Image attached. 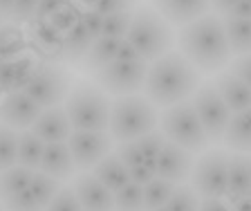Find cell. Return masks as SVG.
I'll use <instances>...</instances> for the list:
<instances>
[{
	"label": "cell",
	"instance_id": "cell-1",
	"mask_svg": "<svg viewBox=\"0 0 251 211\" xmlns=\"http://www.w3.org/2000/svg\"><path fill=\"white\" fill-rule=\"evenodd\" d=\"M182 56L193 65L200 74L222 72L231 61V48L226 41L225 23L215 14L198 18L182 27L177 36Z\"/></svg>",
	"mask_w": 251,
	"mask_h": 211
},
{
	"label": "cell",
	"instance_id": "cell-2",
	"mask_svg": "<svg viewBox=\"0 0 251 211\" xmlns=\"http://www.w3.org/2000/svg\"><path fill=\"white\" fill-rule=\"evenodd\" d=\"M200 88V72L182 56V52H168L162 58L152 61L144 81V97L155 108L186 101Z\"/></svg>",
	"mask_w": 251,
	"mask_h": 211
},
{
	"label": "cell",
	"instance_id": "cell-3",
	"mask_svg": "<svg viewBox=\"0 0 251 211\" xmlns=\"http://www.w3.org/2000/svg\"><path fill=\"white\" fill-rule=\"evenodd\" d=\"M63 108L72 131H108L110 126L112 101L108 92L90 81L74 83L63 101Z\"/></svg>",
	"mask_w": 251,
	"mask_h": 211
},
{
	"label": "cell",
	"instance_id": "cell-4",
	"mask_svg": "<svg viewBox=\"0 0 251 211\" xmlns=\"http://www.w3.org/2000/svg\"><path fill=\"white\" fill-rule=\"evenodd\" d=\"M159 115L157 108L139 95L117 97L110 108V126L108 132L117 144L135 142L148 132L157 131Z\"/></svg>",
	"mask_w": 251,
	"mask_h": 211
},
{
	"label": "cell",
	"instance_id": "cell-5",
	"mask_svg": "<svg viewBox=\"0 0 251 211\" xmlns=\"http://www.w3.org/2000/svg\"><path fill=\"white\" fill-rule=\"evenodd\" d=\"M126 41L139 52L141 61L148 63V61H157L171 52L175 36H173L171 25L151 5H144L135 11Z\"/></svg>",
	"mask_w": 251,
	"mask_h": 211
},
{
	"label": "cell",
	"instance_id": "cell-6",
	"mask_svg": "<svg viewBox=\"0 0 251 211\" xmlns=\"http://www.w3.org/2000/svg\"><path fill=\"white\" fill-rule=\"evenodd\" d=\"M159 126L166 142L186 148L188 153H204L209 148V137L198 119L193 101L186 99L166 108L159 117Z\"/></svg>",
	"mask_w": 251,
	"mask_h": 211
},
{
	"label": "cell",
	"instance_id": "cell-7",
	"mask_svg": "<svg viewBox=\"0 0 251 211\" xmlns=\"http://www.w3.org/2000/svg\"><path fill=\"white\" fill-rule=\"evenodd\" d=\"M229 158L231 153L225 148L204 151L193 162L191 171V189L198 198H226L229 189Z\"/></svg>",
	"mask_w": 251,
	"mask_h": 211
},
{
	"label": "cell",
	"instance_id": "cell-8",
	"mask_svg": "<svg viewBox=\"0 0 251 211\" xmlns=\"http://www.w3.org/2000/svg\"><path fill=\"white\" fill-rule=\"evenodd\" d=\"M70 88H72V74L68 70L56 61H41L23 92L29 95L45 110V108L61 106L68 97Z\"/></svg>",
	"mask_w": 251,
	"mask_h": 211
},
{
	"label": "cell",
	"instance_id": "cell-9",
	"mask_svg": "<svg viewBox=\"0 0 251 211\" xmlns=\"http://www.w3.org/2000/svg\"><path fill=\"white\" fill-rule=\"evenodd\" d=\"M146 74H148V63L141 61V58L139 61H112L110 65H105L103 70L94 74V81L108 95L128 97L144 90Z\"/></svg>",
	"mask_w": 251,
	"mask_h": 211
},
{
	"label": "cell",
	"instance_id": "cell-10",
	"mask_svg": "<svg viewBox=\"0 0 251 211\" xmlns=\"http://www.w3.org/2000/svg\"><path fill=\"white\" fill-rule=\"evenodd\" d=\"M193 108L198 112V119L202 124L209 144H220L225 137V131L231 122V110L226 108V104L222 101V97L218 95L213 83H204L195 90L193 95Z\"/></svg>",
	"mask_w": 251,
	"mask_h": 211
},
{
	"label": "cell",
	"instance_id": "cell-11",
	"mask_svg": "<svg viewBox=\"0 0 251 211\" xmlns=\"http://www.w3.org/2000/svg\"><path fill=\"white\" fill-rule=\"evenodd\" d=\"M76 171H92L103 158L112 153L115 139L108 131H72L68 139Z\"/></svg>",
	"mask_w": 251,
	"mask_h": 211
},
{
	"label": "cell",
	"instance_id": "cell-12",
	"mask_svg": "<svg viewBox=\"0 0 251 211\" xmlns=\"http://www.w3.org/2000/svg\"><path fill=\"white\" fill-rule=\"evenodd\" d=\"M43 108L25 92H9L0 99V124L14 131H29Z\"/></svg>",
	"mask_w": 251,
	"mask_h": 211
},
{
	"label": "cell",
	"instance_id": "cell-13",
	"mask_svg": "<svg viewBox=\"0 0 251 211\" xmlns=\"http://www.w3.org/2000/svg\"><path fill=\"white\" fill-rule=\"evenodd\" d=\"M157 162V178L168 180L173 185H184L191 178L193 171V153H188L186 148L177 146L173 142H166L155 158Z\"/></svg>",
	"mask_w": 251,
	"mask_h": 211
},
{
	"label": "cell",
	"instance_id": "cell-14",
	"mask_svg": "<svg viewBox=\"0 0 251 211\" xmlns=\"http://www.w3.org/2000/svg\"><path fill=\"white\" fill-rule=\"evenodd\" d=\"M83 211H115V193L103 186L90 171L74 175L72 185Z\"/></svg>",
	"mask_w": 251,
	"mask_h": 211
},
{
	"label": "cell",
	"instance_id": "cell-15",
	"mask_svg": "<svg viewBox=\"0 0 251 211\" xmlns=\"http://www.w3.org/2000/svg\"><path fill=\"white\" fill-rule=\"evenodd\" d=\"M151 7L168 25H188L206 16L211 9L209 0H151Z\"/></svg>",
	"mask_w": 251,
	"mask_h": 211
},
{
	"label": "cell",
	"instance_id": "cell-16",
	"mask_svg": "<svg viewBox=\"0 0 251 211\" xmlns=\"http://www.w3.org/2000/svg\"><path fill=\"white\" fill-rule=\"evenodd\" d=\"M29 41L34 45V50H38L43 61H63V41H65V34L58 32L56 27L50 21H38V18H31L29 23Z\"/></svg>",
	"mask_w": 251,
	"mask_h": 211
},
{
	"label": "cell",
	"instance_id": "cell-17",
	"mask_svg": "<svg viewBox=\"0 0 251 211\" xmlns=\"http://www.w3.org/2000/svg\"><path fill=\"white\" fill-rule=\"evenodd\" d=\"M29 131L34 132L38 139H43L45 144L68 142L70 135H72V126H70V119H68V115H65V108H63V106L45 108Z\"/></svg>",
	"mask_w": 251,
	"mask_h": 211
},
{
	"label": "cell",
	"instance_id": "cell-18",
	"mask_svg": "<svg viewBox=\"0 0 251 211\" xmlns=\"http://www.w3.org/2000/svg\"><path fill=\"white\" fill-rule=\"evenodd\" d=\"M213 85H215V90H218V95L222 97V101L226 104V108L231 110V115L251 108V88L242 83L231 70L218 72Z\"/></svg>",
	"mask_w": 251,
	"mask_h": 211
},
{
	"label": "cell",
	"instance_id": "cell-19",
	"mask_svg": "<svg viewBox=\"0 0 251 211\" xmlns=\"http://www.w3.org/2000/svg\"><path fill=\"white\" fill-rule=\"evenodd\" d=\"M38 171L54 180H70L76 171L74 166L72 153H70L68 142H58V144H45V151H43V159Z\"/></svg>",
	"mask_w": 251,
	"mask_h": 211
},
{
	"label": "cell",
	"instance_id": "cell-20",
	"mask_svg": "<svg viewBox=\"0 0 251 211\" xmlns=\"http://www.w3.org/2000/svg\"><path fill=\"white\" fill-rule=\"evenodd\" d=\"M222 144L233 153H251V108L231 115Z\"/></svg>",
	"mask_w": 251,
	"mask_h": 211
},
{
	"label": "cell",
	"instance_id": "cell-21",
	"mask_svg": "<svg viewBox=\"0 0 251 211\" xmlns=\"http://www.w3.org/2000/svg\"><path fill=\"white\" fill-rule=\"evenodd\" d=\"M90 173L99 180L103 186H108L112 193H117V191L124 189L130 182V169L121 162L117 153H110L108 158H103Z\"/></svg>",
	"mask_w": 251,
	"mask_h": 211
},
{
	"label": "cell",
	"instance_id": "cell-22",
	"mask_svg": "<svg viewBox=\"0 0 251 211\" xmlns=\"http://www.w3.org/2000/svg\"><path fill=\"white\" fill-rule=\"evenodd\" d=\"M247 193H251V158L247 153H231L226 198L235 200V198Z\"/></svg>",
	"mask_w": 251,
	"mask_h": 211
},
{
	"label": "cell",
	"instance_id": "cell-23",
	"mask_svg": "<svg viewBox=\"0 0 251 211\" xmlns=\"http://www.w3.org/2000/svg\"><path fill=\"white\" fill-rule=\"evenodd\" d=\"M121 41H117V38H97V41L92 43V48L88 50V54L83 56V61H81V70H83L85 74H97L99 70H103L105 65H110L112 61H117V50H119Z\"/></svg>",
	"mask_w": 251,
	"mask_h": 211
},
{
	"label": "cell",
	"instance_id": "cell-24",
	"mask_svg": "<svg viewBox=\"0 0 251 211\" xmlns=\"http://www.w3.org/2000/svg\"><path fill=\"white\" fill-rule=\"evenodd\" d=\"M97 38L85 29L83 21L74 25L68 34H65V41H63V61H68V63H81L83 56L88 54V50L92 48V43Z\"/></svg>",
	"mask_w": 251,
	"mask_h": 211
},
{
	"label": "cell",
	"instance_id": "cell-25",
	"mask_svg": "<svg viewBox=\"0 0 251 211\" xmlns=\"http://www.w3.org/2000/svg\"><path fill=\"white\" fill-rule=\"evenodd\" d=\"M43 151H45V142L38 139L31 131L18 132V153H16V164L23 169L38 171L43 159Z\"/></svg>",
	"mask_w": 251,
	"mask_h": 211
},
{
	"label": "cell",
	"instance_id": "cell-26",
	"mask_svg": "<svg viewBox=\"0 0 251 211\" xmlns=\"http://www.w3.org/2000/svg\"><path fill=\"white\" fill-rule=\"evenodd\" d=\"M34 173H36V171L23 169L18 164L7 171H2V173H0V205H5V202H9L11 198H16L18 193L27 191Z\"/></svg>",
	"mask_w": 251,
	"mask_h": 211
},
{
	"label": "cell",
	"instance_id": "cell-27",
	"mask_svg": "<svg viewBox=\"0 0 251 211\" xmlns=\"http://www.w3.org/2000/svg\"><path fill=\"white\" fill-rule=\"evenodd\" d=\"M222 23H225V32H226V41H229L231 54H235V56L251 54V21L225 18Z\"/></svg>",
	"mask_w": 251,
	"mask_h": 211
},
{
	"label": "cell",
	"instance_id": "cell-28",
	"mask_svg": "<svg viewBox=\"0 0 251 211\" xmlns=\"http://www.w3.org/2000/svg\"><path fill=\"white\" fill-rule=\"evenodd\" d=\"M27 41L25 32L21 29V25H2L0 27V58L2 61H14V58L27 54Z\"/></svg>",
	"mask_w": 251,
	"mask_h": 211
},
{
	"label": "cell",
	"instance_id": "cell-29",
	"mask_svg": "<svg viewBox=\"0 0 251 211\" xmlns=\"http://www.w3.org/2000/svg\"><path fill=\"white\" fill-rule=\"evenodd\" d=\"M175 186L177 185H173V182L162 180V178H155L152 182H148V185L144 186V211L166 207L173 191H175Z\"/></svg>",
	"mask_w": 251,
	"mask_h": 211
},
{
	"label": "cell",
	"instance_id": "cell-30",
	"mask_svg": "<svg viewBox=\"0 0 251 211\" xmlns=\"http://www.w3.org/2000/svg\"><path fill=\"white\" fill-rule=\"evenodd\" d=\"M61 189H63V186H61V182H58V180L50 178V175L41 173V171H36V173H34L29 186H27V191H29V193L36 198L38 205L45 207V209H47V205L56 198V193Z\"/></svg>",
	"mask_w": 251,
	"mask_h": 211
},
{
	"label": "cell",
	"instance_id": "cell-31",
	"mask_svg": "<svg viewBox=\"0 0 251 211\" xmlns=\"http://www.w3.org/2000/svg\"><path fill=\"white\" fill-rule=\"evenodd\" d=\"M132 16H135V11H119V14H108V16H103L101 36L124 41V38L128 36V32H130Z\"/></svg>",
	"mask_w": 251,
	"mask_h": 211
},
{
	"label": "cell",
	"instance_id": "cell-32",
	"mask_svg": "<svg viewBox=\"0 0 251 211\" xmlns=\"http://www.w3.org/2000/svg\"><path fill=\"white\" fill-rule=\"evenodd\" d=\"M16 153H18V131L0 124V173L16 166Z\"/></svg>",
	"mask_w": 251,
	"mask_h": 211
},
{
	"label": "cell",
	"instance_id": "cell-33",
	"mask_svg": "<svg viewBox=\"0 0 251 211\" xmlns=\"http://www.w3.org/2000/svg\"><path fill=\"white\" fill-rule=\"evenodd\" d=\"M115 211H144V189L128 182L115 193Z\"/></svg>",
	"mask_w": 251,
	"mask_h": 211
},
{
	"label": "cell",
	"instance_id": "cell-34",
	"mask_svg": "<svg viewBox=\"0 0 251 211\" xmlns=\"http://www.w3.org/2000/svg\"><path fill=\"white\" fill-rule=\"evenodd\" d=\"M81 21H83V7L78 5L76 0H70L68 5L63 7V9H58L56 14L50 18V23L63 34H68L70 29H72L74 25H78Z\"/></svg>",
	"mask_w": 251,
	"mask_h": 211
},
{
	"label": "cell",
	"instance_id": "cell-35",
	"mask_svg": "<svg viewBox=\"0 0 251 211\" xmlns=\"http://www.w3.org/2000/svg\"><path fill=\"white\" fill-rule=\"evenodd\" d=\"M166 209L168 211H198L200 198L188 185H177L171 195V200H168Z\"/></svg>",
	"mask_w": 251,
	"mask_h": 211
},
{
	"label": "cell",
	"instance_id": "cell-36",
	"mask_svg": "<svg viewBox=\"0 0 251 211\" xmlns=\"http://www.w3.org/2000/svg\"><path fill=\"white\" fill-rule=\"evenodd\" d=\"M83 9L99 11L101 16L108 14H119V11H132V7L137 5V0H76Z\"/></svg>",
	"mask_w": 251,
	"mask_h": 211
},
{
	"label": "cell",
	"instance_id": "cell-37",
	"mask_svg": "<svg viewBox=\"0 0 251 211\" xmlns=\"http://www.w3.org/2000/svg\"><path fill=\"white\" fill-rule=\"evenodd\" d=\"M45 211H83V207H81L72 186H63L56 193V198L47 205Z\"/></svg>",
	"mask_w": 251,
	"mask_h": 211
},
{
	"label": "cell",
	"instance_id": "cell-38",
	"mask_svg": "<svg viewBox=\"0 0 251 211\" xmlns=\"http://www.w3.org/2000/svg\"><path fill=\"white\" fill-rule=\"evenodd\" d=\"M38 0H14V9H11L9 18L14 25H25L36 16Z\"/></svg>",
	"mask_w": 251,
	"mask_h": 211
},
{
	"label": "cell",
	"instance_id": "cell-39",
	"mask_svg": "<svg viewBox=\"0 0 251 211\" xmlns=\"http://www.w3.org/2000/svg\"><path fill=\"white\" fill-rule=\"evenodd\" d=\"M135 142L139 144V148H141V153H144V158H146V159H152V158H157V155H159L162 146L166 144V137H164L162 132L152 131V132H148V135H144V137L135 139Z\"/></svg>",
	"mask_w": 251,
	"mask_h": 211
},
{
	"label": "cell",
	"instance_id": "cell-40",
	"mask_svg": "<svg viewBox=\"0 0 251 211\" xmlns=\"http://www.w3.org/2000/svg\"><path fill=\"white\" fill-rule=\"evenodd\" d=\"M117 155H119V159L128 166V169H135V166L146 162V158H144V153H141V148L137 142L119 144V146H117Z\"/></svg>",
	"mask_w": 251,
	"mask_h": 211
},
{
	"label": "cell",
	"instance_id": "cell-41",
	"mask_svg": "<svg viewBox=\"0 0 251 211\" xmlns=\"http://www.w3.org/2000/svg\"><path fill=\"white\" fill-rule=\"evenodd\" d=\"M2 209L5 211H45V207L38 205L36 198H34L29 191H23V193H18L16 198H11L9 202H5Z\"/></svg>",
	"mask_w": 251,
	"mask_h": 211
},
{
	"label": "cell",
	"instance_id": "cell-42",
	"mask_svg": "<svg viewBox=\"0 0 251 211\" xmlns=\"http://www.w3.org/2000/svg\"><path fill=\"white\" fill-rule=\"evenodd\" d=\"M155 178H157V162H155V158L146 159L144 164H139V166L130 169V182L139 185L141 189H144L148 182H152Z\"/></svg>",
	"mask_w": 251,
	"mask_h": 211
},
{
	"label": "cell",
	"instance_id": "cell-43",
	"mask_svg": "<svg viewBox=\"0 0 251 211\" xmlns=\"http://www.w3.org/2000/svg\"><path fill=\"white\" fill-rule=\"evenodd\" d=\"M0 92H2V95L21 92V90H18V81H16L14 61H2V63H0Z\"/></svg>",
	"mask_w": 251,
	"mask_h": 211
},
{
	"label": "cell",
	"instance_id": "cell-44",
	"mask_svg": "<svg viewBox=\"0 0 251 211\" xmlns=\"http://www.w3.org/2000/svg\"><path fill=\"white\" fill-rule=\"evenodd\" d=\"M231 72L238 77V79L242 81L245 85H249L251 88V54H245V56H238L231 63Z\"/></svg>",
	"mask_w": 251,
	"mask_h": 211
},
{
	"label": "cell",
	"instance_id": "cell-45",
	"mask_svg": "<svg viewBox=\"0 0 251 211\" xmlns=\"http://www.w3.org/2000/svg\"><path fill=\"white\" fill-rule=\"evenodd\" d=\"M70 0H38V7H36V16L38 21H50V18L56 14L58 9L68 5Z\"/></svg>",
	"mask_w": 251,
	"mask_h": 211
},
{
	"label": "cell",
	"instance_id": "cell-46",
	"mask_svg": "<svg viewBox=\"0 0 251 211\" xmlns=\"http://www.w3.org/2000/svg\"><path fill=\"white\" fill-rule=\"evenodd\" d=\"M83 25L94 38H101V27H103V16L99 11L83 9Z\"/></svg>",
	"mask_w": 251,
	"mask_h": 211
},
{
	"label": "cell",
	"instance_id": "cell-47",
	"mask_svg": "<svg viewBox=\"0 0 251 211\" xmlns=\"http://www.w3.org/2000/svg\"><path fill=\"white\" fill-rule=\"evenodd\" d=\"M198 211H231V205L225 198H206V200H200Z\"/></svg>",
	"mask_w": 251,
	"mask_h": 211
},
{
	"label": "cell",
	"instance_id": "cell-48",
	"mask_svg": "<svg viewBox=\"0 0 251 211\" xmlns=\"http://www.w3.org/2000/svg\"><path fill=\"white\" fill-rule=\"evenodd\" d=\"M225 18H242V21H251V0H240V2H238Z\"/></svg>",
	"mask_w": 251,
	"mask_h": 211
},
{
	"label": "cell",
	"instance_id": "cell-49",
	"mask_svg": "<svg viewBox=\"0 0 251 211\" xmlns=\"http://www.w3.org/2000/svg\"><path fill=\"white\" fill-rule=\"evenodd\" d=\"M117 61H139V52H137L130 43L124 38L121 45H119V50H117Z\"/></svg>",
	"mask_w": 251,
	"mask_h": 211
},
{
	"label": "cell",
	"instance_id": "cell-50",
	"mask_svg": "<svg viewBox=\"0 0 251 211\" xmlns=\"http://www.w3.org/2000/svg\"><path fill=\"white\" fill-rule=\"evenodd\" d=\"M211 2V9L213 11H218V14H229L231 9H233L235 5H238V2H240V0H209Z\"/></svg>",
	"mask_w": 251,
	"mask_h": 211
},
{
	"label": "cell",
	"instance_id": "cell-51",
	"mask_svg": "<svg viewBox=\"0 0 251 211\" xmlns=\"http://www.w3.org/2000/svg\"><path fill=\"white\" fill-rule=\"evenodd\" d=\"M229 205H231V211H251V193L240 195L235 200H229Z\"/></svg>",
	"mask_w": 251,
	"mask_h": 211
},
{
	"label": "cell",
	"instance_id": "cell-52",
	"mask_svg": "<svg viewBox=\"0 0 251 211\" xmlns=\"http://www.w3.org/2000/svg\"><path fill=\"white\" fill-rule=\"evenodd\" d=\"M11 9H14V0H0V16L9 18Z\"/></svg>",
	"mask_w": 251,
	"mask_h": 211
},
{
	"label": "cell",
	"instance_id": "cell-53",
	"mask_svg": "<svg viewBox=\"0 0 251 211\" xmlns=\"http://www.w3.org/2000/svg\"><path fill=\"white\" fill-rule=\"evenodd\" d=\"M152 211H168L166 207H159V209H152Z\"/></svg>",
	"mask_w": 251,
	"mask_h": 211
},
{
	"label": "cell",
	"instance_id": "cell-54",
	"mask_svg": "<svg viewBox=\"0 0 251 211\" xmlns=\"http://www.w3.org/2000/svg\"><path fill=\"white\" fill-rule=\"evenodd\" d=\"M0 211H5V209H2V205H0Z\"/></svg>",
	"mask_w": 251,
	"mask_h": 211
},
{
	"label": "cell",
	"instance_id": "cell-55",
	"mask_svg": "<svg viewBox=\"0 0 251 211\" xmlns=\"http://www.w3.org/2000/svg\"><path fill=\"white\" fill-rule=\"evenodd\" d=\"M0 63H2V58H0Z\"/></svg>",
	"mask_w": 251,
	"mask_h": 211
},
{
	"label": "cell",
	"instance_id": "cell-56",
	"mask_svg": "<svg viewBox=\"0 0 251 211\" xmlns=\"http://www.w3.org/2000/svg\"><path fill=\"white\" fill-rule=\"evenodd\" d=\"M0 27H2V23H0Z\"/></svg>",
	"mask_w": 251,
	"mask_h": 211
},
{
	"label": "cell",
	"instance_id": "cell-57",
	"mask_svg": "<svg viewBox=\"0 0 251 211\" xmlns=\"http://www.w3.org/2000/svg\"><path fill=\"white\" fill-rule=\"evenodd\" d=\"M0 18H2V16H0Z\"/></svg>",
	"mask_w": 251,
	"mask_h": 211
}]
</instances>
